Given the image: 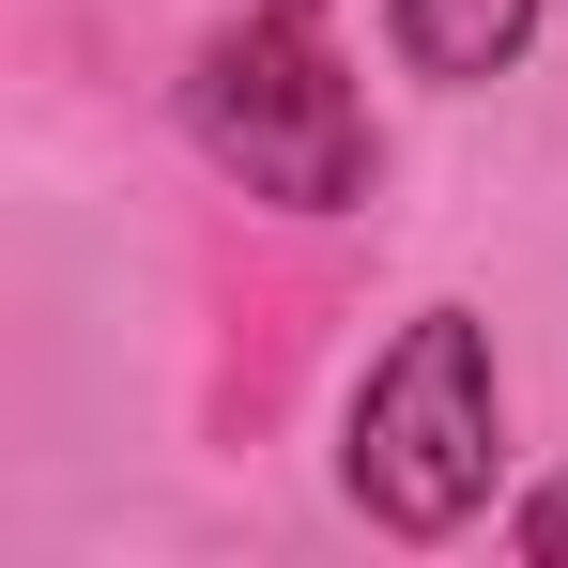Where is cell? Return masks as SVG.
Listing matches in <instances>:
<instances>
[{
  "label": "cell",
  "mask_w": 568,
  "mask_h": 568,
  "mask_svg": "<svg viewBox=\"0 0 568 568\" xmlns=\"http://www.w3.org/2000/svg\"><path fill=\"white\" fill-rule=\"evenodd\" d=\"M185 139L277 215H338L369 200V108L323 47V0H246L215 47L185 62Z\"/></svg>",
  "instance_id": "1"
},
{
  "label": "cell",
  "mask_w": 568,
  "mask_h": 568,
  "mask_svg": "<svg viewBox=\"0 0 568 568\" xmlns=\"http://www.w3.org/2000/svg\"><path fill=\"white\" fill-rule=\"evenodd\" d=\"M338 476L384 538H462L507 476V384H491V323L476 307H415L384 338V369L354 384Z\"/></svg>",
  "instance_id": "2"
},
{
  "label": "cell",
  "mask_w": 568,
  "mask_h": 568,
  "mask_svg": "<svg viewBox=\"0 0 568 568\" xmlns=\"http://www.w3.org/2000/svg\"><path fill=\"white\" fill-rule=\"evenodd\" d=\"M538 47V0H399V62L415 78H491Z\"/></svg>",
  "instance_id": "3"
},
{
  "label": "cell",
  "mask_w": 568,
  "mask_h": 568,
  "mask_svg": "<svg viewBox=\"0 0 568 568\" xmlns=\"http://www.w3.org/2000/svg\"><path fill=\"white\" fill-rule=\"evenodd\" d=\"M523 554H538V568H568V476L538 491V507H523Z\"/></svg>",
  "instance_id": "4"
}]
</instances>
